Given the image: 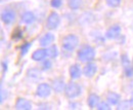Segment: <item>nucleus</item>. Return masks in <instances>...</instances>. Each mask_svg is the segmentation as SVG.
<instances>
[{
	"mask_svg": "<svg viewBox=\"0 0 133 110\" xmlns=\"http://www.w3.org/2000/svg\"><path fill=\"white\" fill-rule=\"evenodd\" d=\"M78 59L84 62V63H88V62H92L95 58V49L94 47L91 45H83L79 50H78Z\"/></svg>",
	"mask_w": 133,
	"mask_h": 110,
	"instance_id": "f257e3e1",
	"label": "nucleus"
},
{
	"mask_svg": "<svg viewBox=\"0 0 133 110\" xmlns=\"http://www.w3.org/2000/svg\"><path fill=\"white\" fill-rule=\"evenodd\" d=\"M79 45V38L75 34H68L64 37L62 41V47L68 53L74 51Z\"/></svg>",
	"mask_w": 133,
	"mask_h": 110,
	"instance_id": "f03ea898",
	"label": "nucleus"
},
{
	"mask_svg": "<svg viewBox=\"0 0 133 110\" xmlns=\"http://www.w3.org/2000/svg\"><path fill=\"white\" fill-rule=\"evenodd\" d=\"M82 93V88L80 86L79 83L71 81L66 84V90H65V95L66 98L69 99H75L77 97H79Z\"/></svg>",
	"mask_w": 133,
	"mask_h": 110,
	"instance_id": "7ed1b4c3",
	"label": "nucleus"
},
{
	"mask_svg": "<svg viewBox=\"0 0 133 110\" xmlns=\"http://www.w3.org/2000/svg\"><path fill=\"white\" fill-rule=\"evenodd\" d=\"M61 24V16L57 13L52 11L50 13L49 16H47L46 20V27L50 30H55Z\"/></svg>",
	"mask_w": 133,
	"mask_h": 110,
	"instance_id": "20e7f679",
	"label": "nucleus"
},
{
	"mask_svg": "<svg viewBox=\"0 0 133 110\" xmlns=\"http://www.w3.org/2000/svg\"><path fill=\"white\" fill-rule=\"evenodd\" d=\"M52 86L48 84V83H40L37 89H36V95L39 97V98H47L51 95V92H52Z\"/></svg>",
	"mask_w": 133,
	"mask_h": 110,
	"instance_id": "39448f33",
	"label": "nucleus"
},
{
	"mask_svg": "<svg viewBox=\"0 0 133 110\" xmlns=\"http://www.w3.org/2000/svg\"><path fill=\"white\" fill-rule=\"evenodd\" d=\"M121 33H122V29H121V26L119 25H113L111 26L107 32H105V37L108 39H111V40H114V39H118L120 36H121Z\"/></svg>",
	"mask_w": 133,
	"mask_h": 110,
	"instance_id": "423d86ee",
	"label": "nucleus"
},
{
	"mask_svg": "<svg viewBox=\"0 0 133 110\" xmlns=\"http://www.w3.org/2000/svg\"><path fill=\"white\" fill-rule=\"evenodd\" d=\"M16 19H17V15L12 9H5L1 14V20L5 25H11L12 23H15Z\"/></svg>",
	"mask_w": 133,
	"mask_h": 110,
	"instance_id": "0eeeda50",
	"label": "nucleus"
},
{
	"mask_svg": "<svg viewBox=\"0 0 133 110\" xmlns=\"http://www.w3.org/2000/svg\"><path fill=\"white\" fill-rule=\"evenodd\" d=\"M96 72H97V66L96 64L92 63V62H88L83 68V74L88 78L93 77L96 74Z\"/></svg>",
	"mask_w": 133,
	"mask_h": 110,
	"instance_id": "6e6552de",
	"label": "nucleus"
},
{
	"mask_svg": "<svg viewBox=\"0 0 133 110\" xmlns=\"http://www.w3.org/2000/svg\"><path fill=\"white\" fill-rule=\"evenodd\" d=\"M54 39H55L54 35L52 33H50V32H47V33H45L40 38V41L39 42H40V45L42 47H48L49 45H51L53 43Z\"/></svg>",
	"mask_w": 133,
	"mask_h": 110,
	"instance_id": "1a4fd4ad",
	"label": "nucleus"
},
{
	"mask_svg": "<svg viewBox=\"0 0 133 110\" xmlns=\"http://www.w3.org/2000/svg\"><path fill=\"white\" fill-rule=\"evenodd\" d=\"M16 109L17 110H31L32 109V103L25 99V98H18L16 103Z\"/></svg>",
	"mask_w": 133,
	"mask_h": 110,
	"instance_id": "9d476101",
	"label": "nucleus"
},
{
	"mask_svg": "<svg viewBox=\"0 0 133 110\" xmlns=\"http://www.w3.org/2000/svg\"><path fill=\"white\" fill-rule=\"evenodd\" d=\"M82 72H83V71L81 70L80 65H78V64L72 65V66L70 67V69H69V74H70V76H71L72 79L80 78L81 75H82Z\"/></svg>",
	"mask_w": 133,
	"mask_h": 110,
	"instance_id": "9b49d317",
	"label": "nucleus"
},
{
	"mask_svg": "<svg viewBox=\"0 0 133 110\" xmlns=\"http://www.w3.org/2000/svg\"><path fill=\"white\" fill-rule=\"evenodd\" d=\"M47 57V51L45 48H39L37 50H35L32 55V60L36 62H42L43 60H45Z\"/></svg>",
	"mask_w": 133,
	"mask_h": 110,
	"instance_id": "f8f14e48",
	"label": "nucleus"
},
{
	"mask_svg": "<svg viewBox=\"0 0 133 110\" xmlns=\"http://www.w3.org/2000/svg\"><path fill=\"white\" fill-rule=\"evenodd\" d=\"M107 101L112 105V106H115L118 105L121 101V96L119 94H117L115 92H109L107 95Z\"/></svg>",
	"mask_w": 133,
	"mask_h": 110,
	"instance_id": "ddd939ff",
	"label": "nucleus"
},
{
	"mask_svg": "<svg viewBox=\"0 0 133 110\" xmlns=\"http://www.w3.org/2000/svg\"><path fill=\"white\" fill-rule=\"evenodd\" d=\"M66 86V84L65 83V81L63 79H55V80H53L52 89H53L54 92H56V93H63V92H65Z\"/></svg>",
	"mask_w": 133,
	"mask_h": 110,
	"instance_id": "4468645a",
	"label": "nucleus"
},
{
	"mask_svg": "<svg viewBox=\"0 0 133 110\" xmlns=\"http://www.w3.org/2000/svg\"><path fill=\"white\" fill-rule=\"evenodd\" d=\"M100 102V98L98 95L96 94H91L89 95L88 99H87V104L90 108H94V107H97L98 103Z\"/></svg>",
	"mask_w": 133,
	"mask_h": 110,
	"instance_id": "2eb2a0df",
	"label": "nucleus"
},
{
	"mask_svg": "<svg viewBox=\"0 0 133 110\" xmlns=\"http://www.w3.org/2000/svg\"><path fill=\"white\" fill-rule=\"evenodd\" d=\"M36 20V16L34 15L32 11H26L23 14L22 16V22L24 24H27V25H30V24H33Z\"/></svg>",
	"mask_w": 133,
	"mask_h": 110,
	"instance_id": "dca6fc26",
	"label": "nucleus"
},
{
	"mask_svg": "<svg viewBox=\"0 0 133 110\" xmlns=\"http://www.w3.org/2000/svg\"><path fill=\"white\" fill-rule=\"evenodd\" d=\"M46 51H47V57L50 59H55L57 56H58V48L56 45H49V47L46 48Z\"/></svg>",
	"mask_w": 133,
	"mask_h": 110,
	"instance_id": "f3484780",
	"label": "nucleus"
},
{
	"mask_svg": "<svg viewBox=\"0 0 133 110\" xmlns=\"http://www.w3.org/2000/svg\"><path fill=\"white\" fill-rule=\"evenodd\" d=\"M132 103L130 100H121L120 103L118 104V109L119 110H125V109H130L132 107Z\"/></svg>",
	"mask_w": 133,
	"mask_h": 110,
	"instance_id": "a211bd4d",
	"label": "nucleus"
},
{
	"mask_svg": "<svg viewBox=\"0 0 133 110\" xmlns=\"http://www.w3.org/2000/svg\"><path fill=\"white\" fill-rule=\"evenodd\" d=\"M68 5L71 9L73 10H77L80 8V6L82 5V0H69L68 1Z\"/></svg>",
	"mask_w": 133,
	"mask_h": 110,
	"instance_id": "6ab92c4d",
	"label": "nucleus"
},
{
	"mask_svg": "<svg viewBox=\"0 0 133 110\" xmlns=\"http://www.w3.org/2000/svg\"><path fill=\"white\" fill-rule=\"evenodd\" d=\"M28 76L31 77V78H39L40 75H41V71L39 69H36V68H33V69H30L28 70Z\"/></svg>",
	"mask_w": 133,
	"mask_h": 110,
	"instance_id": "aec40b11",
	"label": "nucleus"
},
{
	"mask_svg": "<svg viewBox=\"0 0 133 110\" xmlns=\"http://www.w3.org/2000/svg\"><path fill=\"white\" fill-rule=\"evenodd\" d=\"M52 67V62L48 60V59H45L42 61V64H41V70L42 71H49Z\"/></svg>",
	"mask_w": 133,
	"mask_h": 110,
	"instance_id": "412c9836",
	"label": "nucleus"
},
{
	"mask_svg": "<svg viewBox=\"0 0 133 110\" xmlns=\"http://www.w3.org/2000/svg\"><path fill=\"white\" fill-rule=\"evenodd\" d=\"M111 106H112V105H111L108 101H100L96 108L98 110H111L112 109Z\"/></svg>",
	"mask_w": 133,
	"mask_h": 110,
	"instance_id": "4be33fe9",
	"label": "nucleus"
},
{
	"mask_svg": "<svg viewBox=\"0 0 133 110\" xmlns=\"http://www.w3.org/2000/svg\"><path fill=\"white\" fill-rule=\"evenodd\" d=\"M31 47H32V42H26V43H24L21 47V56H25L29 51V49H30Z\"/></svg>",
	"mask_w": 133,
	"mask_h": 110,
	"instance_id": "5701e85b",
	"label": "nucleus"
},
{
	"mask_svg": "<svg viewBox=\"0 0 133 110\" xmlns=\"http://www.w3.org/2000/svg\"><path fill=\"white\" fill-rule=\"evenodd\" d=\"M124 73L126 77H132L133 76V65H128L124 67Z\"/></svg>",
	"mask_w": 133,
	"mask_h": 110,
	"instance_id": "b1692460",
	"label": "nucleus"
},
{
	"mask_svg": "<svg viewBox=\"0 0 133 110\" xmlns=\"http://www.w3.org/2000/svg\"><path fill=\"white\" fill-rule=\"evenodd\" d=\"M121 2H122V0H105L107 5L110 6V7H113V8L120 6L121 5Z\"/></svg>",
	"mask_w": 133,
	"mask_h": 110,
	"instance_id": "393cba45",
	"label": "nucleus"
},
{
	"mask_svg": "<svg viewBox=\"0 0 133 110\" xmlns=\"http://www.w3.org/2000/svg\"><path fill=\"white\" fill-rule=\"evenodd\" d=\"M121 63H122V66L125 67V66H128L130 65V60H129V57L127 55H122L121 56Z\"/></svg>",
	"mask_w": 133,
	"mask_h": 110,
	"instance_id": "a878e982",
	"label": "nucleus"
},
{
	"mask_svg": "<svg viewBox=\"0 0 133 110\" xmlns=\"http://www.w3.org/2000/svg\"><path fill=\"white\" fill-rule=\"evenodd\" d=\"M50 5L52 8H59L63 5V0H51Z\"/></svg>",
	"mask_w": 133,
	"mask_h": 110,
	"instance_id": "bb28decb",
	"label": "nucleus"
},
{
	"mask_svg": "<svg viewBox=\"0 0 133 110\" xmlns=\"http://www.w3.org/2000/svg\"><path fill=\"white\" fill-rule=\"evenodd\" d=\"M22 37H23V31H21V30H18V29H17V31L14 32V34H12V38L16 39V40L21 39Z\"/></svg>",
	"mask_w": 133,
	"mask_h": 110,
	"instance_id": "cd10ccee",
	"label": "nucleus"
},
{
	"mask_svg": "<svg viewBox=\"0 0 133 110\" xmlns=\"http://www.w3.org/2000/svg\"><path fill=\"white\" fill-rule=\"evenodd\" d=\"M6 98H7V91L2 89L1 90V103H3L4 100H6Z\"/></svg>",
	"mask_w": 133,
	"mask_h": 110,
	"instance_id": "c85d7f7f",
	"label": "nucleus"
},
{
	"mask_svg": "<svg viewBox=\"0 0 133 110\" xmlns=\"http://www.w3.org/2000/svg\"><path fill=\"white\" fill-rule=\"evenodd\" d=\"M2 69H3V72H5L7 70V64L5 62H2Z\"/></svg>",
	"mask_w": 133,
	"mask_h": 110,
	"instance_id": "c756f323",
	"label": "nucleus"
},
{
	"mask_svg": "<svg viewBox=\"0 0 133 110\" xmlns=\"http://www.w3.org/2000/svg\"><path fill=\"white\" fill-rule=\"evenodd\" d=\"M130 101H131V103H132V105H133V93H132V95H131V99H130Z\"/></svg>",
	"mask_w": 133,
	"mask_h": 110,
	"instance_id": "7c9ffc66",
	"label": "nucleus"
}]
</instances>
